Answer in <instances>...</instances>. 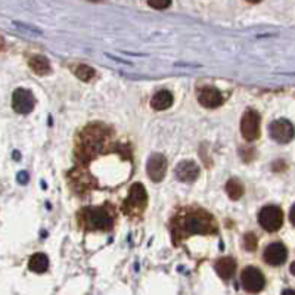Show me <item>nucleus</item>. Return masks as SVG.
Listing matches in <instances>:
<instances>
[{
  "instance_id": "nucleus-1",
  "label": "nucleus",
  "mask_w": 295,
  "mask_h": 295,
  "mask_svg": "<svg viewBox=\"0 0 295 295\" xmlns=\"http://www.w3.org/2000/svg\"><path fill=\"white\" fill-rule=\"evenodd\" d=\"M215 220L213 215L207 211L196 210V211H188L180 213L173 220V238L175 242L177 238H188L195 233H214L217 232Z\"/></svg>"
},
{
  "instance_id": "nucleus-2",
  "label": "nucleus",
  "mask_w": 295,
  "mask_h": 295,
  "mask_svg": "<svg viewBox=\"0 0 295 295\" xmlns=\"http://www.w3.org/2000/svg\"><path fill=\"white\" fill-rule=\"evenodd\" d=\"M79 222L86 230H108L112 228L114 218L107 207H87L80 211Z\"/></svg>"
},
{
  "instance_id": "nucleus-3",
  "label": "nucleus",
  "mask_w": 295,
  "mask_h": 295,
  "mask_svg": "<svg viewBox=\"0 0 295 295\" xmlns=\"http://www.w3.org/2000/svg\"><path fill=\"white\" fill-rule=\"evenodd\" d=\"M148 193L142 183H133L129 189V195L122 204L124 213L129 215L140 214L146 208Z\"/></svg>"
},
{
  "instance_id": "nucleus-4",
  "label": "nucleus",
  "mask_w": 295,
  "mask_h": 295,
  "mask_svg": "<svg viewBox=\"0 0 295 295\" xmlns=\"http://www.w3.org/2000/svg\"><path fill=\"white\" fill-rule=\"evenodd\" d=\"M258 223L267 232H278L283 225V213L276 205H267L258 213Z\"/></svg>"
},
{
  "instance_id": "nucleus-5",
  "label": "nucleus",
  "mask_w": 295,
  "mask_h": 295,
  "mask_svg": "<svg viewBox=\"0 0 295 295\" xmlns=\"http://www.w3.org/2000/svg\"><path fill=\"white\" fill-rule=\"evenodd\" d=\"M260 114L254 111V109H248L241 121V133L245 140L253 142L255 139H258L260 136Z\"/></svg>"
},
{
  "instance_id": "nucleus-6",
  "label": "nucleus",
  "mask_w": 295,
  "mask_h": 295,
  "mask_svg": "<svg viewBox=\"0 0 295 295\" xmlns=\"http://www.w3.org/2000/svg\"><path fill=\"white\" fill-rule=\"evenodd\" d=\"M241 282L243 289L251 294H257V292L263 291L264 285H266V279H264L263 273L255 267L245 268L241 275Z\"/></svg>"
},
{
  "instance_id": "nucleus-7",
  "label": "nucleus",
  "mask_w": 295,
  "mask_h": 295,
  "mask_svg": "<svg viewBox=\"0 0 295 295\" xmlns=\"http://www.w3.org/2000/svg\"><path fill=\"white\" fill-rule=\"evenodd\" d=\"M270 136L279 143H288L294 139L295 129L292 122L285 118L275 120L270 124Z\"/></svg>"
},
{
  "instance_id": "nucleus-8",
  "label": "nucleus",
  "mask_w": 295,
  "mask_h": 295,
  "mask_svg": "<svg viewBox=\"0 0 295 295\" xmlns=\"http://www.w3.org/2000/svg\"><path fill=\"white\" fill-rule=\"evenodd\" d=\"M167 158L162 154H152L146 162V173L154 182H161L167 173Z\"/></svg>"
},
{
  "instance_id": "nucleus-9",
  "label": "nucleus",
  "mask_w": 295,
  "mask_h": 295,
  "mask_svg": "<svg viewBox=\"0 0 295 295\" xmlns=\"http://www.w3.org/2000/svg\"><path fill=\"white\" fill-rule=\"evenodd\" d=\"M34 96L27 89H16L12 94V107L18 114H30L34 109Z\"/></svg>"
},
{
  "instance_id": "nucleus-10",
  "label": "nucleus",
  "mask_w": 295,
  "mask_h": 295,
  "mask_svg": "<svg viewBox=\"0 0 295 295\" xmlns=\"http://www.w3.org/2000/svg\"><path fill=\"white\" fill-rule=\"evenodd\" d=\"M175 175L177 180H180L183 183H192L200 176V167L193 161H182L176 165Z\"/></svg>"
},
{
  "instance_id": "nucleus-11",
  "label": "nucleus",
  "mask_w": 295,
  "mask_h": 295,
  "mask_svg": "<svg viewBox=\"0 0 295 295\" xmlns=\"http://www.w3.org/2000/svg\"><path fill=\"white\" fill-rule=\"evenodd\" d=\"M286 257H288V251H286L285 245L279 242L270 243L264 251V260L270 266H281L285 263Z\"/></svg>"
},
{
  "instance_id": "nucleus-12",
  "label": "nucleus",
  "mask_w": 295,
  "mask_h": 295,
  "mask_svg": "<svg viewBox=\"0 0 295 295\" xmlns=\"http://www.w3.org/2000/svg\"><path fill=\"white\" fill-rule=\"evenodd\" d=\"M198 101L202 107L205 108H217L220 107L225 99H223V94L220 93L218 89H215L213 86H207L204 87L200 94H198Z\"/></svg>"
},
{
  "instance_id": "nucleus-13",
  "label": "nucleus",
  "mask_w": 295,
  "mask_h": 295,
  "mask_svg": "<svg viewBox=\"0 0 295 295\" xmlns=\"http://www.w3.org/2000/svg\"><path fill=\"white\" fill-rule=\"evenodd\" d=\"M214 267L222 279H230L236 272V261L232 257H223L215 261Z\"/></svg>"
},
{
  "instance_id": "nucleus-14",
  "label": "nucleus",
  "mask_w": 295,
  "mask_h": 295,
  "mask_svg": "<svg viewBox=\"0 0 295 295\" xmlns=\"http://www.w3.org/2000/svg\"><path fill=\"white\" fill-rule=\"evenodd\" d=\"M171 105H173V94L168 90H161L154 94V97L151 99V107L157 111H164Z\"/></svg>"
},
{
  "instance_id": "nucleus-15",
  "label": "nucleus",
  "mask_w": 295,
  "mask_h": 295,
  "mask_svg": "<svg viewBox=\"0 0 295 295\" xmlns=\"http://www.w3.org/2000/svg\"><path fill=\"white\" fill-rule=\"evenodd\" d=\"M49 267V258L47 255L43 253H36L31 255L30 263H28V268L34 273H44Z\"/></svg>"
},
{
  "instance_id": "nucleus-16",
  "label": "nucleus",
  "mask_w": 295,
  "mask_h": 295,
  "mask_svg": "<svg viewBox=\"0 0 295 295\" xmlns=\"http://www.w3.org/2000/svg\"><path fill=\"white\" fill-rule=\"evenodd\" d=\"M28 65L31 68L33 72L39 74V76H46L49 74L51 71V64L47 61V58L41 56V55H37V56H33L28 62Z\"/></svg>"
},
{
  "instance_id": "nucleus-17",
  "label": "nucleus",
  "mask_w": 295,
  "mask_h": 295,
  "mask_svg": "<svg viewBox=\"0 0 295 295\" xmlns=\"http://www.w3.org/2000/svg\"><path fill=\"white\" fill-rule=\"evenodd\" d=\"M226 192H228L229 198H230L232 201H236V200H239L242 195H243V185H242L238 179L233 177V179H230L228 183H226Z\"/></svg>"
},
{
  "instance_id": "nucleus-18",
  "label": "nucleus",
  "mask_w": 295,
  "mask_h": 295,
  "mask_svg": "<svg viewBox=\"0 0 295 295\" xmlns=\"http://www.w3.org/2000/svg\"><path fill=\"white\" fill-rule=\"evenodd\" d=\"M76 76L80 79L81 81H90L96 76V71L89 65H79L76 68Z\"/></svg>"
},
{
  "instance_id": "nucleus-19",
  "label": "nucleus",
  "mask_w": 295,
  "mask_h": 295,
  "mask_svg": "<svg viewBox=\"0 0 295 295\" xmlns=\"http://www.w3.org/2000/svg\"><path fill=\"white\" fill-rule=\"evenodd\" d=\"M257 236H255L254 233H247L245 236H243V247H245V250L247 251H254L255 248H257Z\"/></svg>"
},
{
  "instance_id": "nucleus-20",
  "label": "nucleus",
  "mask_w": 295,
  "mask_h": 295,
  "mask_svg": "<svg viewBox=\"0 0 295 295\" xmlns=\"http://www.w3.org/2000/svg\"><path fill=\"white\" fill-rule=\"evenodd\" d=\"M171 5V2H162V3H160V2H149V6L151 8H154V9H165V8H168Z\"/></svg>"
},
{
  "instance_id": "nucleus-21",
  "label": "nucleus",
  "mask_w": 295,
  "mask_h": 295,
  "mask_svg": "<svg viewBox=\"0 0 295 295\" xmlns=\"http://www.w3.org/2000/svg\"><path fill=\"white\" fill-rule=\"evenodd\" d=\"M18 182H19V183H27L28 175L26 173V171H21V173L18 175Z\"/></svg>"
},
{
  "instance_id": "nucleus-22",
  "label": "nucleus",
  "mask_w": 295,
  "mask_h": 295,
  "mask_svg": "<svg viewBox=\"0 0 295 295\" xmlns=\"http://www.w3.org/2000/svg\"><path fill=\"white\" fill-rule=\"evenodd\" d=\"M289 220H291V223L295 226V204L292 205L291 211H289Z\"/></svg>"
},
{
  "instance_id": "nucleus-23",
  "label": "nucleus",
  "mask_w": 295,
  "mask_h": 295,
  "mask_svg": "<svg viewBox=\"0 0 295 295\" xmlns=\"http://www.w3.org/2000/svg\"><path fill=\"white\" fill-rule=\"evenodd\" d=\"M282 295H295V291L294 289H285Z\"/></svg>"
},
{
  "instance_id": "nucleus-24",
  "label": "nucleus",
  "mask_w": 295,
  "mask_h": 295,
  "mask_svg": "<svg viewBox=\"0 0 295 295\" xmlns=\"http://www.w3.org/2000/svg\"><path fill=\"white\" fill-rule=\"evenodd\" d=\"M289 270H291V273L295 276V261L291 264V267H289Z\"/></svg>"
},
{
  "instance_id": "nucleus-25",
  "label": "nucleus",
  "mask_w": 295,
  "mask_h": 295,
  "mask_svg": "<svg viewBox=\"0 0 295 295\" xmlns=\"http://www.w3.org/2000/svg\"><path fill=\"white\" fill-rule=\"evenodd\" d=\"M3 49V40H2V37H0V51Z\"/></svg>"
}]
</instances>
